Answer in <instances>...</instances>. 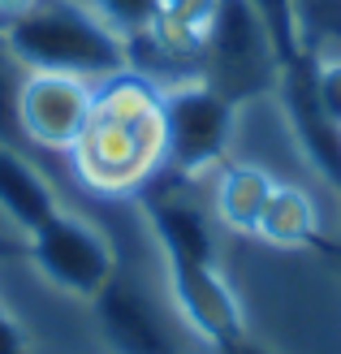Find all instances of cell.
<instances>
[{"label":"cell","mask_w":341,"mask_h":354,"mask_svg":"<svg viewBox=\"0 0 341 354\" xmlns=\"http://www.w3.org/2000/svg\"><path fill=\"white\" fill-rule=\"evenodd\" d=\"M95 9V17H104L125 44L151 35L156 26V13H160V0H86Z\"/></svg>","instance_id":"5bb4252c"},{"label":"cell","mask_w":341,"mask_h":354,"mask_svg":"<svg viewBox=\"0 0 341 354\" xmlns=\"http://www.w3.org/2000/svg\"><path fill=\"white\" fill-rule=\"evenodd\" d=\"M26 74L30 69L13 57L5 26H0V143H9V147L22 143V130H17V95H22Z\"/></svg>","instance_id":"4fadbf2b"},{"label":"cell","mask_w":341,"mask_h":354,"mask_svg":"<svg viewBox=\"0 0 341 354\" xmlns=\"http://www.w3.org/2000/svg\"><path fill=\"white\" fill-rule=\"evenodd\" d=\"M281 52L268 26L246 0H221L199 57V78L221 91L229 104H250L259 95H273L281 82Z\"/></svg>","instance_id":"3957f363"},{"label":"cell","mask_w":341,"mask_h":354,"mask_svg":"<svg viewBox=\"0 0 341 354\" xmlns=\"http://www.w3.org/2000/svg\"><path fill=\"white\" fill-rule=\"evenodd\" d=\"M337 203V199H333ZM255 238L273 251H311L324 242V194L307 186L277 182L273 199H268Z\"/></svg>","instance_id":"9c48e42d"},{"label":"cell","mask_w":341,"mask_h":354,"mask_svg":"<svg viewBox=\"0 0 341 354\" xmlns=\"http://www.w3.org/2000/svg\"><path fill=\"white\" fill-rule=\"evenodd\" d=\"M165 104V173L203 177L229 160L233 130H238V104L212 91L203 78L160 86Z\"/></svg>","instance_id":"277c9868"},{"label":"cell","mask_w":341,"mask_h":354,"mask_svg":"<svg viewBox=\"0 0 341 354\" xmlns=\"http://www.w3.org/2000/svg\"><path fill=\"white\" fill-rule=\"evenodd\" d=\"M307 61H311V86L320 109L341 126V57H307Z\"/></svg>","instance_id":"2e32d148"},{"label":"cell","mask_w":341,"mask_h":354,"mask_svg":"<svg viewBox=\"0 0 341 354\" xmlns=\"http://www.w3.org/2000/svg\"><path fill=\"white\" fill-rule=\"evenodd\" d=\"M0 354H30L22 324H17V320H13V315H9L5 307H0Z\"/></svg>","instance_id":"e0dca14e"},{"label":"cell","mask_w":341,"mask_h":354,"mask_svg":"<svg viewBox=\"0 0 341 354\" xmlns=\"http://www.w3.org/2000/svg\"><path fill=\"white\" fill-rule=\"evenodd\" d=\"M26 259L39 268L48 286L69 298H91L117 277V246L95 221L78 212H52V216L26 234Z\"/></svg>","instance_id":"5b68a950"},{"label":"cell","mask_w":341,"mask_h":354,"mask_svg":"<svg viewBox=\"0 0 341 354\" xmlns=\"http://www.w3.org/2000/svg\"><path fill=\"white\" fill-rule=\"evenodd\" d=\"M13 259H26V234L17 229H0V263H13Z\"/></svg>","instance_id":"ac0fdd59"},{"label":"cell","mask_w":341,"mask_h":354,"mask_svg":"<svg viewBox=\"0 0 341 354\" xmlns=\"http://www.w3.org/2000/svg\"><path fill=\"white\" fill-rule=\"evenodd\" d=\"M95 82L69 74H26L17 95V130L22 143L44 151H69L91 117Z\"/></svg>","instance_id":"8992f818"},{"label":"cell","mask_w":341,"mask_h":354,"mask_svg":"<svg viewBox=\"0 0 341 354\" xmlns=\"http://www.w3.org/2000/svg\"><path fill=\"white\" fill-rule=\"evenodd\" d=\"M5 39L30 74L104 82L130 69V44L78 0H35L26 13L5 22Z\"/></svg>","instance_id":"7a4b0ae2"},{"label":"cell","mask_w":341,"mask_h":354,"mask_svg":"<svg viewBox=\"0 0 341 354\" xmlns=\"http://www.w3.org/2000/svg\"><path fill=\"white\" fill-rule=\"evenodd\" d=\"M169 272V298L182 324L212 350L242 337L246 333V311L233 286L221 277L216 263H165Z\"/></svg>","instance_id":"52a82bcc"},{"label":"cell","mask_w":341,"mask_h":354,"mask_svg":"<svg viewBox=\"0 0 341 354\" xmlns=\"http://www.w3.org/2000/svg\"><path fill=\"white\" fill-rule=\"evenodd\" d=\"M91 303H95L104 337L113 342L117 354H177V342H173L169 324L160 320V311L151 307V298L138 294V286H130L121 272Z\"/></svg>","instance_id":"ba28073f"},{"label":"cell","mask_w":341,"mask_h":354,"mask_svg":"<svg viewBox=\"0 0 341 354\" xmlns=\"http://www.w3.org/2000/svg\"><path fill=\"white\" fill-rule=\"evenodd\" d=\"M35 5V0H0V22H9V17H17V13H26Z\"/></svg>","instance_id":"d6986e66"},{"label":"cell","mask_w":341,"mask_h":354,"mask_svg":"<svg viewBox=\"0 0 341 354\" xmlns=\"http://www.w3.org/2000/svg\"><path fill=\"white\" fill-rule=\"evenodd\" d=\"M0 212L17 234H35L52 212H61V199L48 186V177L9 143H0Z\"/></svg>","instance_id":"8fae6325"},{"label":"cell","mask_w":341,"mask_h":354,"mask_svg":"<svg viewBox=\"0 0 341 354\" xmlns=\"http://www.w3.org/2000/svg\"><path fill=\"white\" fill-rule=\"evenodd\" d=\"M302 57H341V0H294Z\"/></svg>","instance_id":"7c38bea8"},{"label":"cell","mask_w":341,"mask_h":354,"mask_svg":"<svg viewBox=\"0 0 341 354\" xmlns=\"http://www.w3.org/2000/svg\"><path fill=\"white\" fill-rule=\"evenodd\" d=\"M250 9L259 13V22L268 26V35H273V44L281 52V61L290 65L302 57L298 48V30H294V0H246Z\"/></svg>","instance_id":"9a60e30c"},{"label":"cell","mask_w":341,"mask_h":354,"mask_svg":"<svg viewBox=\"0 0 341 354\" xmlns=\"http://www.w3.org/2000/svg\"><path fill=\"white\" fill-rule=\"evenodd\" d=\"M273 190H277V177L268 169L250 165V160H225L216 169V182H212V216L229 234L255 238Z\"/></svg>","instance_id":"30bf717a"},{"label":"cell","mask_w":341,"mask_h":354,"mask_svg":"<svg viewBox=\"0 0 341 354\" xmlns=\"http://www.w3.org/2000/svg\"><path fill=\"white\" fill-rule=\"evenodd\" d=\"M86 190L130 199L165 173V104L160 86L125 69L95 86L91 117L78 143L65 151Z\"/></svg>","instance_id":"6da1fadb"}]
</instances>
